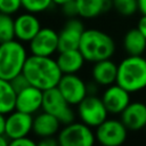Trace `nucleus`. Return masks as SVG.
<instances>
[{
  "mask_svg": "<svg viewBox=\"0 0 146 146\" xmlns=\"http://www.w3.org/2000/svg\"><path fill=\"white\" fill-rule=\"evenodd\" d=\"M23 73L30 84L43 91L57 87L63 75L54 56H36L31 54L25 62Z\"/></svg>",
  "mask_w": 146,
  "mask_h": 146,
  "instance_id": "obj_1",
  "label": "nucleus"
},
{
  "mask_svg": "<svg viewBox=\"0 0 146 146\" xmlns=\"http://www.w3.org/2000/svg\"><path fill=\"white\" fill-rule=\"evenodd\" d=\"M79 50L88 63H96L112 58L116 51V43L111 34L99 29H86Z\"/></svg>",
  "mask_w": 146,
  "mask_h": 146,
  "instance_id": "obj_2",
  "label": "nucleus"
},
{
  "mask_svg": "<svg viewBox=\"0 0 146 146\" xmlns=\"http://www.w3.org/2000/svg\"><path fill=\"white\" fill-rule=\"evenodd\" d=\"M116 83L130 94L146 89V57L144 55H127L117 63Z\"/></svg>",
  "mask_w": 146,
  "mask_h": 146,
  "instance_id": "obj_3",
  "label": "nucleus"
},
{
  "mask_svg": "<svg viewBox=\"0 0 146 146\" xmlns=\"http://www.w3.org/2000/svg\"><path fill=\"white\" fill-rule=\"evenodd\" d=\"M29 51L23 42L13 39L0 43V78L11 80L23 72Z\"/></svg>",
  "mask_w": 146,
  "mask_h": 146,
  "instance_id": "obj_4",
  "label": "nucleus"
},
{
  "mask_svg": "<svg viewBox=\"0 0 146 146\" xmlns=\"http://www.w3.org/2000/svg\"><path fill=\"white\" fill-rule=\"evenodd\" d=\"M57 139L60 146H91L96 143L94 128L80 120L64 124L57 135Z\"/></svg>",
  "mask_w": 146,
  "mask_h": 146,
  "instance_id": "obj_5",
  "label": "nucleus"
},
{
  "mask_svg": "<svg viewBox=\"0 0 146 146\" xmlns=\"http://www.w3.org/2000/svg\"><path fill=\"white\" fill-rule=\"evenodd\" d=\"M76 115L80 121L95 129L108 117L110 113L102 97L96 94H89L76 105Z\"/></svg>",
  "mask_w": 146,
  "mask_h": 146,
  "instance_id": "obj_6",
  "label": "nucleus"
},
{
  "mask_svg": "<svg viewBox=\"0 0 146 146\" xmlns=\"http://www.w3.org/2000/svg\"><path fill=\"white\" fill-rule=\"evenodd\" d=\"M42 111L56 116L63 125L73 122L76 115V112L73 110V105L64 98L57 87L43 91Z\"/></svg>",
  "mask_w": 146,
  "mask_h": 146,
  "instance_id": "obj_7",
  "label": "nucleus"
},
{
  "mask_svg": "<svg viewBox=\"0 0 146 146\" xmlns=\"http://www.w3.org/2000/svg\"><path fill=\"white\" fill-rule=\"evenodd\" d=\"M128 128L121 119L107 117L97 128H95L96 141L103 146H119L128 138Z\"/></svg>",
  "mask_w": 146,
  "mask_h": 146,
  "instance_id": "obj_8",
  "label": "nucleus"
},
{
  "mask_svg": "<svg viewBox=\"0 0 146 146\" xmlns=\"http://www.w3.org/2000/svg\"><path fill=\"white\" fill-rule=\"evenodd\" d=\"M59 51L58 32L50 26H42L29 42V52L36 56H54Z\"/></svg>",
  "mask_w": 146,
  "mask_h": 146,
  "instance_id": "obj_9",
  "label": "nucleus"
},
{
  "mask_svg": "<svg viewBox=\"0 0 146 146\" xmlns=\"http://www.w3.org/2000/svg\"><path fill=\"white\" fill-rule=\"evenodd\" d=\"M57 88L64 98L73 106L81 103L88 95V83L79 76L78 73L63 74Z\"/></svg>",
  "mask_w": 146,
  "mask_h": 146,
  "instance_id": "obj_10",
  "label": "nucleus"
},
{
  "mask_svg": "<svg viewBox=\"0 0 146 146\" xmlns=\"http://www.w3.org/2000/svg\"><path fill=\"white\" fill-rule=\"evenodd\" d=\"M33 117L34 115L18 110H14L7 114L5 121V133L9 140L30 136L33 128Z\"/></svg>",
  "mask_w": 146,
  "mask_h": 146,
  "instance_id": "obj_11",
  "label": "nucleus"
},
{
  "mask_svg": "<svg viewBox=\"0 0 146 146\" xmlns=\"http://www.w3.org/2000/svg\"><path fill=\"white\" fill-rule=\"evenodd\" d=\"M131 95L127 89L119 83H113L102 92V99L111 115H120L125 107L131 103Z\"/></svg>",
  "mask_w": 146,
  "mask_h": 146,
  "instance_id": "obj_12",
  "label": "nucleus"
},
{
  "mask_svg": "<svg viewBox=\"0 0 146 146\" xmlns=\"http://www.w3.org/2000/svg\"><path fill=\"white\" fill-rule=\"evenodd\" d=\"M84 30H86L84 24L79 18V16L68 18L60 29V31L58 32L59 51L79 49V44Z\"/></svg>",
  "mask_w": 146,
  "mask_h": 146,
  "instance_id": "obj_13",
  "label": "nucleus"
},
{
  "mask_svg": "<svg viewBox=\"0 0 146 146\" xmlns=\"http://www.w3.org/2000/svg\"><path fill=\"white\" fill-rule=\"evenodd\" d=\"M42 27L36 14L30 11L18 13L15 17V39L29 43Z\"/></svg>",
  "mask_w": 146,
  "mask_h": 146,
  "instance_id": "obj_14",
  "label": "nucleus"
},
{
  "mask_svg": "<svg viewBox=\"0 0 146 146\" xmlns=\"http://www.w3.org/2000/svg\"><path fill=\"white\" fill-rule=\"evenodd\" d=\"M42 102L43 90L30 84L19 92H17L15 110L34 115L42 110Z\"/></svg>",
  "mask_w": 146,
  "mask_h": 146,
  "instance_id": "obj_15",
  "label": "nucleus"
},
{
  "mask_svg": "<svg viewBox=\"0 0 146 146\" xmlns=\"http://www.w3.org/2000/svg\"><path fill=\"white\" fill-rule=\"evenodd\" d=\"M120 119L129 131L137 132L146 129V103L141 100H131L120 114Z\"/></svg>",
  "mask_w": 146,
  "mask_h": 146,
  "instance_id": "obj_16",
  "label": "nucleus"
},
{
  "mask_svg": "<svg viewBox=\"0 0 146 146\" xmlns=\"http://www.w3.org/2000/svg\"><path fill=\"white\" fill-rule=\"evenodd\" d=\"M62 125L63 124L56 116L41 110L34 114L32 133L39 139L46 137H55L58 135Z\"/></svg>",
  "mask_w": 146,
  "mask_h": 146,
  "instance_id": "obj_17",
  "label": "nucleus"
},
{
  "mask_svg": "<svg viewBox=\"0 0 146 146\" xmlns=\"http://www.w3.org/2000/svg\"><path fill=\"white\" fill-rule=\"evenodd\" d=\"M90 75L91 80L99 87H108L116 82L117 63H115L112 58L92 63Z\"/></svg>",
  "mask_w": 146,
  "mask_h": 146,
  "instance_id": "obj_18",
  "label": "nucleus"
},
{
  "mask_svg": "<svg viewBox=\"0 0 146 146\" xmlns=\"http://www.w3.org/2000/svg\"><path fill=\"white\" fill-rule=\"evenodd\" d=\"M56 60H57V64H58L60 71L63 72V74L79 73L83 68V66L87 62L79 49H70V50L58 51Z\"/></svg>",
  "mask_w": 146,
  "mask_h": 146,
  "instance_id": "obj_19",
  "label": "nucleus"
},
{
  "mask_svg": "<svg viewBox=\"0 0 146 146\" xmlns=\"http://www.w3.org/2000/svg\"><path fill=\"white\" fill-rule=\"evenodd\" d=\"M79 17L82 19H94L113 8L112 0H75Z\"/></svg>",
  "mask_w": 146,
  "mask_h": 146,
  "instance_id": "obj_20",
  "label": "nucleus"
},
{
  "mask_svg": "<svg viewBox=\"0 0 146 146\" xmlns=\"http://www.w3.org/2000/svg\"><path fill=\"white\" fill-rule=\"evenodd\" d=\"M122 48L127 55H144L146 51V38L137 27L129 29L123 35Z\"/></svg>",
  "mask_w": 146,
  "mask_h": 146,
  "instance_id": "obj_21",
  "label": "nucleus"
},
{
  "mask_svg": "<svg viewBox=\"0 0 146 146\" xmlns=\"http://www.w3.org/2000/svg\"><path fill=\"white\" fill-rule=\"evenodd\" d=\"M17 92L14 90L9 80L0 78V113L9 114L16 107Z\"/></svg>",
  "mask_w": 146,
  "mask_h": 146,
  "instance_id": "obj_22",
  "label": "nucleus"
},
{
  "mask_svg": "<svg viewBox=\"0 0 146 146\" xmlns=\"http://www.w3.org/2000/svg\"><path fill=\"white\" fill-rule=\"evenodd\" d=\"M15 39V17L0 13V43Z\"/></svg>",
  "mask_w": 146,
  "mask_h": 146,
  "instance_id": "obj_23",
  "label": "nucleus"
},
{
  "mask_svg": "<svg viewBox=\"0 0 146 146\" xmlns=\"http://www.w3.org/2000/svg\"><path fill=\"white\" fill-rule=\"evenodd\" d=\"M113 8L122 16H132L138 13V0H112Z\"/></svg>",
  "mask_w": 146,
  "mask_h": 146,
  "instance_id": "obj_24",
  "label": "nucleus"
},
{
  "mask_svg": "<svg viewBox=\"0 0 146 146\" xmlns=\"http://www.w3.org/2000/svg\"><path fill=\"white\" fill-rule=\"evenodd\" d=\"M52 5V0H22L23 9L36 15L49 10Z\"/></svg>",
  "mask_w": 146,
  "mask_h": 146,
  "instance_id": "obj_25",
  "label": "nucleus"
},
{
  "mask_svg": "<svg viewBox=\"0 0 146 146\" xmlns=\"http://www.w3.org/2000/svg\"><path fill=\"white\" fill-rule=\"evenodd\" d=\"M23 9L22 0H0V13L15 15Z\"/></svg>",
  "mask_w": 146,
  "mask_h": 146,
  "instance_id": "obj_26",
  "label": "nucleus"
},
{
  "mask_svg": "<svg viewBox=\"0 0 146 146\" xmlns=\"http://www.w3.org/2000/svg\"><path fill=\"white\" fill-rule=\"evenodd\" d=\"M9 81H10V83H11V86H13V88H14V90L16 92H19L21 90H23L24 88H26L27 86H30V82H29L27 78L24 75L23 72L19 73V74H17L16 76H14Z\"/></svg>",
  "mask_w": 146,
  "mask_h": 146,
  "instance_id": "obj_27",
  "label": "nucleus"
},
{
  "mask_svg": "<svg viewBox=\"0 0 146 146\" xmlns=\"http://www.w3.org/2000/svg\"><path fill=\"white\" fill-rule=\"evenodd\" d=\"M60 10H62V14L65 15L67 18L78 17V16H79L78 6H76L75 0L70 1V2H67V3H65V5H63V6L60 7Z\"/></svg>",
  "mask_w": 146,
  "mask_h": 146,
  "instance_id": "obj_28",
  "label": "nucleus"
},
{
  "mask_svg": "<svg viewBox=\"0 0 146 146\" xmlns=\"http://www.w3.org/2000/svg\"><path fill=\"white\" fill-rule=\"evenodd\" d=\"M9 145H14V146H17V145H19V146H35V145H38V140L33 139L30 136H24V137L10 140Z\"/></svg>",
  "mask_w": 146,
  "mask_h": 146,
  "instance_id": "obj_29",
  "label": "nucleus"
},
{
  "mask_svg": "<svg viewBox=\"0 0 146 146\" xmlns=\"http://www.w3.org/2000/svg\"><path fill=\"white\" fill-rule=\"evenodd\" d=\"M38 145L39 146H56L59 145L57 136L55 137H46V138H41L38 140Z\"/></svg>",
  "mask_w": 146,
  "mask_h": 146,
  "instance_id": "obj_30",
  "label": "nucleus"
},
{
  "mask_svg": "<svg viewBox=\"0 0 146 146\" xmlns=\"http://www.w3.org/2000/svg\"><path fill=\"white\" fill-rule=\"evenodd\" d=\"M140 32H141V34L146 38V16L145 15H141L140 16V18L138 19V22H137V26H136Z\"/></svg>",
  "mask_w": 146,
  "mask_h": 146,
  "instance_id": "obj_31",
  "label": "nucleus"
},
{
  "mask_svg": "<svg viewBox=\"0 0 146 146\" xmlns=\"http://www.w3.org/2000/svg\"><path fill=\"white\" fill-rule=\"evenodd\" d=\"M138 13L146 16V0H138Z\"/></svg>",
  "mask_w": 146,
  "mask_h": 146,
  "instance_id": "obj_32",
  "label": "nucleus"
},
{
  "mask_svg": "<svg viewBox=\"0 0 146 146\" xmlns=\"http://www.w3.org/2000/svg\"><path fill=\"white\" fill-rule=\"evenodd\" d=\"M10 140L9 138L6 136V133H0V146H6V145H9Z\"/></svg>",
  "mask_w": 146,
  "mask_h": 146,
  "instance_id": "obj_33",
  "label": "nucleus"
},
{
  "mask_svg": "<svg viewBox=\"0 0 146 146\" xmlns=\"http://www.w3.org/2000/svg\"><path fill=\"white\" fill-rule=\"evenodd\" d=\"M5 121H6V115L0 113V133L5 132Z\"/></svg>",
  "mask_w": 146,
  "mask_h": 146,
  "instance_id": "obj_34",
  "label": "nucleus"
},
{
  "mask_svg": "<svg viewBox=\"0 0 146 146\" xmlns=\"http://www.w3.org/2000/svg\"><path fill=\"white\" fill-rule=\"evenodd\" d=\"M70 1H73V0H52L54 5L55 6H59V7H62L63 5H65V3L70 2Z\"/></svg>",
  "mask_w": 146,
  "mask_h": 146,
  "instance_id": "obj_35",
  "label": "nucleus"
}]
</instances>
